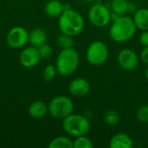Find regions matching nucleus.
Listing matches in <instances>:
<instances>
[{"label":"nucleus","mask_w":148,"mask_h":148,"mask_svg":"<svg viewBox=\"0 0 148 148\" xmlns=\"http://www.w3.org/2000/svg\"><path fill=\"white\" fill-rule=\"evenodd\" d=\"M136 26L134 19L127 16H119L109 29L110 38L116 42H125L134 37L136 32Z\"/></svg>","instance_id":"1"},{"label":"nucleus","mask_w":148,"mask_h":148,"mask_svg":"<svg viewBox=\"0 0 148 148\" xmlns=\"http://www.w3.org/2000/svg\"><path fill=\"white\" fill-rule=\"evenodd\" d=\"M84 25L82 16L72 9H65L58 18V27L62 34L73 37L83 30Z\"/></svg>","instance_id":"2"},{"label":"nucleus","mask_w":148,"mask_h":148,"mask_svg":"<svg viewBox=\"0 0 148 148\" xmlns=\"http://www.w3.org/2000/svg\"><path fill=\"white\" fill-rule=\"evenodd\" d=\"M79 62V54L74 48L62 49L56 60L58 74L62 76L73 75L78 69Z\"/></svg>","instance_id":"3"},{"label":"nucleus","mask_w":148,"mask_h":148,"mask_svg":"<svg viewBox=\"0 0 148 148\" xmlns=\"http://www.w3.org/2000/svg\"><path fill=\"white\" fill-rule=\"evenodd\" d=\"M62 128L66 134L76 138L88 134L90 130V122L83 115L71 114L62 120Z\"/></svg>","instance_id":"4"},{"label":"nucleus","mask_w":148,"mask_h":148,"mask_svg":"<svg viewBox=\"0 0 148 148\" xmlns=\"http://www.w3.org/2000/svg\"><path fill=\"white\" fill-rule=\"evenodd\" d=\"M49 113L50 115L58 120H63L74 111V103L72 100L65 95H58L54 97L49 106Z\"/></svg>","instance_id":"5"},{"label":"nucleus","mask_w":148,"mask_h":148,"mask_svg":"<svg viewBox=\"0 0 148 148\" xmlns=\"http://www.w3.org/2000/svg\"><path fill=\"white\" fill-rule=\"evenodd\" d=\"M108 48L105 42L101 41H95L91 42L86 51L87 61L94 66L103 64L108 60Z\"/></svg>","instance_id":"6"},{"label":"nucleus","mask_w":148,"mask_h":148,"mask_svg":"<svg viewBox=\"0 0 148 148\" xmlns=\"http://www.w3.org/2000/svg\"><path fill=\"white\" fill-rule=\"evenodd\" d=\"M89 22L95 27H105L112 20V14L107 6L101 3L94 4L88 13Z\"/></svg>","instance_id":"7"},{"label":"nucleus","mask_w":148,"mask_h":148,"mask_svg":"<svg viewBox=\"0 0 148 148\" xmlns=\"http://www.w3.org/2000/svg\"><path fill=\"white\" fill-rule=\"evenodd\" d=\"M6 42L13 49H21L29 42V32L23 27H13L6 36Z\"/></svg>","instance_id":"8"},{"label":"nucleus","mask_w":148,"mask_h":148,"mask_svg":"<svg viewBox=\"0 0 148 148\" xmlns=\"http://www.w3.org/2000/svg\"><path fill=\"white\" fill-rule=\"evenodd\" d=\"M118 63L124 70L131 71L135 69L139 65V57L131 49H123L117 56Z\"/></svg>","instance_id":"9"},{"label":"nucleus","mask_w":148,"mask_h":148,"mask_svg":"<svg viewBox=\"0 0 148 148\" xmlns=\"http://www.w3.org/2000/svg\"><path fill=\"white\" fill-rule=\"evenodd\" d=\"M42 60L38 48L34 46L24 48L19 56V62L21 65L27 69L36 67Z\"/></svg>","instance_id":"10"},{"label":"nucleus","mask_w":148,"mask_h":148,"mask_svg":"<svg viewBox=\"0 0 148 148\" xmlns=\"http://www.w3.org/2000/svg\"><path fill=\"white\" fill-rule=\"evenodd\" d=\"M69 93L75 97L86 96L90 91V84L84 78H75L69 85Z\"/></svg>","instance_id":"11"},{"label":"nucleus","mask_w":148,"mask_h":148,"mask_svg":"<svg viewBox=\"0 0 148 148\" xmlns=\"http://www.w3.org/2000/svg\"><path fill=\"white\" fill-rule=\"evenodd\" d=\"M133 146L132 139L125 133H118L109 140V147L111 148H132Z\"/></svg>","instance_id":"12"},{"label":"nucleus","mask_w":148,"mask_h":148,"mask_svg":"<svg viewBox=\"0 0 148 148\" xmlns=\"http://www.w3.org/2000/svg\"><path fill=\"white\" fill-rule=\"evenodd\" d=\"M65 6L59 0H49L44 6V11L46 15L50 17H59L65 10Z\"/></svg>","instance_id":"13"},{"label":"nucleus","mask_w":148,"mask_h":148,"mask_svg":"<svg viewBox=\"0 0 148 148\" xmlns=\"http://www.w3.org/2000/svg\"><path fill=\"white\" fill-rule=\"evenodd\" d=\"M48 111L49 108L47 104L42 101H36L32 102L28 108L29 114L34 119H39L45 116Z\"/></svg>","instance_id":"14"},{"label":"nucleus","mask_w":148,"mask_h":148,"mask_svg":"<svg viewBox=\"0 0 148 148\" xmlns=\"http://www.w3.org/2000/svg\"><path fill=\"white\" fill-rule=\"evenodd\" d=\"M47 38L48 36L46 32L40 28L33 29L29 33V42L31 46H34L36 48H39L41 45L45 43Z\"/></svg>","instance_id":"15"},{"label":"nucleus","mask_w":148,"mask_h":148,"mask_svg":"<svg viewBox=\"0 0 148 148\" xmlns=\"http://www.w3.org/2000/svg\"><path fill=\"white\" fill-rule=\"evenodd\" d=\"M133 19L137 29L142 31L148 30V9H139L134 13Z\"/></svg>","instance_id":"16"},{"label":"nucleus","mask_w":148,"mask_h":148,"mask_svg":"<svg viewBox=\"0 0 148 148\" xmlns=\"http://www.w3.org/2000/svg\"><path fill=\"white\" fill-rule=\"evenodd\" d=\"M49 148H74L73 140L67 136H58L53 139L49 144Z\"/></svg>","instance_id":"17"},{"label":"nucleus","mask_w":148,"mask_h":148,"mask_svg":"<svg viewBox=\"0 0 148 148\" xmlns=\"http://www.w3.org/2000/svg\"><path fill=\"white\" fill-rule=\"evenodd\" d=\"M127 0H112L111 10L117 16H124L128 10Z\"/></svg>","instance_id":"18"},{"label":"nucleus","mask_w":148,"mask_h":148,"mask_svg":"<svg viewBox=\"0 0 148 148\" xmlns=\"http://www.w3.org/2000/svg\"><path fill=\"white\" fill-rule=\"evenodd\" d=\"M104 122L109 126V127H114L116 126L121 120L120 114L116 110L114 109H109L108 110L105 114H104V117H103Z\"/></svg>","instance_id":"19"},{"label":"nucleus","mask_w":148,"mask_h":148,"mask_svg":"<svg viewBox=\"0 0 148 148\" xmlns=\"http://www.w3.org/2000/svg\"><path fill=\"white\" fill-rule=\"evenodd\" d=\"M56 44L62 49H69V48L74 47L75 41L73 39V36H68V35H65V34H62L61 36H59L57 37Z\"/></svg>","instance_id":"20"},{"label":"nucleus","mask_w":148,"mask_h":148,"mask_svg":"<svg viewBox=\"0 0 148 148\" xmlns=\"http://www.w3.org/2000/svg\"><path fill=\"white\" fill-rule=\"evenodd\" d=\"M74 148H93L94 145L93 142L89 138H88L86 135L76 137L75 140L73 141Z\"/></svg>","instance_id":"21"},{"label":"nucleus","mask_w":148,"mask_h":148,"mask_svg":"<svg viewBox=\"0 0 148 148\" xmlns=\"http://www.w3.org/2000/svg\"><path fill=\"white\" fill-rule=\"evenodd\" d=\"M57 69L56 65H52L49 64L48 66H46L42 71V77L44 79V81L46 82H51L54 80V78L56 77V74H57Z\"/></svg>","instance_id":"22"},{"label":"nucleus","mask_w":148,"mask_h":148,"mask_svg":"<svg viewBox=\"0 0 148 148\" xmlns=\"http://www.w3.org/2000/svg\"><path fill=\"white\" fill-rule=\"evenodd\" d=\"M136 117L140 122L148 123V105H144L139 108L136 112Z\"/></svg>","instance_id":"23"},{"label":"nucleus","mask_w":148,"mask_h":148,"mask_svg":"<svg viewBox=\"0 0 148 148\" xmlns=\"http://www.w3.org/2000/svg\"><path fill=\"white\" fill-rule=\"evenodd\" d=\"M38 50H39V53H40L42 59H49L53 54L52 48L49 44H47L46 42L43 43L42 45H41L38 48Z\"/></svg>","instance_id":"24"},{"label":"nucleus","mask_w":148,"mask_h":148,"mask_svg":"<svg viewBox=\"0 0 148 148\" xmlns=\"http://www.w3.org/2000/svg\"><path fill=\"white\" fill-rule=\"evenodd\" d=\"M140 42L144 47L148 46V30H144L140 36Z\"/></svg>","instance_id":"25"},{"label":"nucleus","mask_w":148,"mask_h":148,"mask_svg":"<svg viewBox=\"0 0 148 148\" xmlns=\"http://www.w3.org/2000/svg\"><path fill=\"white\" fill-rule=\"evenodd\" d=\"M140 59L145 64L148 65V46L144 47V49H142L140 53Z\"/></svg>","instance_id":"26"},{"label":"nucleus","mask_w":148,"mask_h":148,"mask_svg":"<svg viewBox=\"0 0 148 148\" xmlns=\"http://www.w3.org/2000/svg\"><path fill=\"white\" fill-rule=\"evenodd\" d=\"M145 74H146V77H147V79L148 80V67L147 68V69H146V72H145Z\"/></svg>","instance_id":"27"},{"label":"nucleus","mask_w":148,"mask_h":148,"mask_svg":"<svg viewBox=\"0 0 148 148\" xmlns=\"http://www.w3.org/2000/svg\"><path fill=\"white\" fill-rule=\"evenodd\" d=\"M84 1H86V2H95V0H84Z\"/></svg>","instance_id":"28"}]
</instances>
